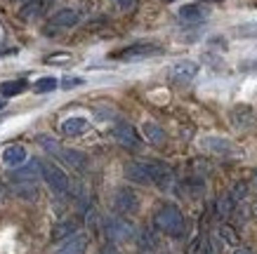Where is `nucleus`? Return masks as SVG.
Segmentation results:
<instances>
[{
    "mask_svg": "<svg viewBox=\"0 0 257 254\" xmlns=\"http://www.w3.org/2000/svg\"><path fill=\"white\" fill-rule=\"evenodd\" d=\"M137 242L144 252H154L158 247V233L154 228H142L140 235H137Z\"/></svg>",
    "mask_w": 257,
    "mask_h": 254,
    "instance_id": "412c9836",
    "label": "nucleus"
},
{
    "mask_svg": "<svg viewBox=\"0 0 257 254\" xmlns=\"http://www.w3.org/2000/svg\"><path fill=\"white\" fill-rule=\"evenodd\" d=\"M78 233V219H64V221H59L52 228V235L50 238L55 240V242H59V240H69L71 235H76Z\"/></svg>",
    "mask_w": 257,
    "mask_h": 254,
    "instance_id": "a211bd4d",
    "label": "nucleus"
},
{
    "mask_svg": "<svg viewBox=\"0 0 257 254\" xmlns=\"http://www.w3.org/2000/svg\"><path fill=\"white\" fill-rule=\"evenodd\" d=\"M217 233H219V240H222V242H226V245L238 247V242H241V238H238L236 228H234V226H229V223H222Z\"/></svg>",
    "mask_w": 257,
    "mask_h": 254,
    "instance_id": "5701e85b",
    "label": "nucleus"
},
{
    "mask_svg": "<svg viewBox=\"0 0 257 254\" xmlns=\"http://www.w3.org/2000/svg\"><path fill=\"white\" fill-rule=\"evenodd\" d=\"M104 235L111 240V242H125L135 235V226L123 216H111L104 221Z\"/></svg>",
    "mask_w": 257,
    "mask_h": 254,
    "instance_id": "20e7f679",
    "label": "nucleus"
},
{
    "mask_svg": "<svg viewBox=\"0 0 257 254\" xmlns=\"http://www.w3.org/2000/svg\"><path fill=\"white\" fill-rule=\"evenodd\" d=\"M184 186H187V188H189V191H191V193H194V195H201V193H203V188H205V186H203V181H201V179H189V181H187V184H184Z\"/></svg>",
    "mask_w": 257,
    "mask_h": 254,
    "instance_id": "c756f323",
    "label": "nucleus"
},
{
    "mask_svg": "<svg viewBox=\"0 0 257 254\" xmlns=\"http://www.w3.org/2000/svg\"><path fill=\"white\" fill-rule=\"evenodd\" d=\"M201 146L210 153H217V155H231L236 151V146L224 137H203L201 139Z\"/></svg>",
    "mask_w": 257,
    "mask_h": 254,
    "instance_id": "4468645a",
    "label": "nucleus"
},
{
    "mask_svg": "<svg viewBox=\"0 0 257 254\" xmlns=\"http://www.w3.org/2000/svg\"><path fill=\"white\" fill-rule=\"evenodd\" d=\"M97 223H99V214H97L94 209H90V212H87V226H90V228H94Z\"/></svg>",
    "mask_w": 257,
    "mask_h": 254,
    "instance_id": "72a5a7b5",
    "label": "nucleus"
},
{
    "mask_svg": "<svg viewBox=\"0 0 257 254\" xmlns=\"http://www.w3.org/2000/svg\"><path fill=\"white\" fill-rule=\"evenodd\" d=\"M90 130V123H87L85 118H66L62 123V134H66V137H80V134H85V132Z\"/></svg>",
    "mask_w": 257,
    "mask_h": 254,
    "instance_id": "6ab92c4d",
    "label": "nucleus"
},
{
    "mask_svg": "<svg viewBox=\"0 0 257 254\" xmlns=\"http://www.w3.org/2000/svg\"><path fill=\"white\" fill-rule=\"evenodd\" d=\"M252 188H257V169H255V174H252Z\"/></svg>",
    "mask_w": 257,
    "mask_h": 254,
    "instance_id": "4c0bfd02",
    "label": "nucleus"
},
{
    "mask_svg": "<svg viewBox=\"0 0 257 254\" xmlns=\"http://www.w3.org/2000/svg\"><path fill=\"white\" fill-rule=\"evenodd\" d=\"M147 167H149V174H151V181L161 188V191L165 193H170L175 191V186H177V179H175V172H172L165 162L161 160H149L147 162Z\"/></svg>",
    "mask_w": 257,
    "mask_h": 254,
    "instance_id": "f03ea898",
    "label": "nucleus"
},
{
    "mask_svg": "<svg viewBox=\"0 0 257 254\" xmlns=\"http://www.w3.org/2000/svg\"><path fill=\"white\" fill-rule=\"evenodd\" d=\"M229 195L234 198V202L245 200V195H248V184H245V181H236V184L231 186V191H229Z\"/></svg>",
    "mask_w": 257,
    "mask_h": 254,
    "instance_id": "c85d7f7f",
    "label": "nucleus"
},
{
    "mask_svg": "<svg viewBox=\"0 0 257 254\" xmlns=\"http://www.w3.org/2000/svg\"><path fill=\"white\" fill-rule=\"evenodd\" d=\"M38 144L45 148L47 153H52V155H59V151H62L59 141H57L55 137H50V134H40V137H38Z\"/></svg>",
    "mask_w": 257,
    "mask_h": 254,
    "instance_id": "a878e982",
    "label": "nucleus"
},
{
    "mask_svg": "<svg viewBox=\"0 0 257 254\" xmlns=\"http://www.w3.org/2000/svg\"><path fill=\"white\" fill-rule=\"evenodd\" d=\"M80 22V12L78 10H59V12H55V17L50 19V26L47 29H71V26H76V24Z\"/></svg>",
    "mask_w": 257,
    "mask_h": 254,
    "instance_id": "2eb2a0df",
    "label": "nucleus"
},
{
    "mask_svg": "<svg viewBox=\"0 0 257 254\" xmlns=\"http://www.w3.org/2000/svg\"><path fill=\"white\" fill-rule=\"evenodd\" d=\"M5 108V97H0V111Z\"/></svg>",
    "mask_w": 257,
    "mask_h": 254,
    "instance_id": "ea45409f",
    "label": "nucleus"
},
{
    "mask_svg": "<svg viewBox=\"0 0 257 254\" xmlns=\"http://www.w3.org/2000/svg\"><path fill=\"white\" fill-rule=\"evenodd\" d=\"M19 3H22V5H26V3H33V0H19Z\"/></svg>",
    "mask_w": 257,
    "mask_h": 254,
    "instance_id": "a19ab883",
    "label": "nucleus"
},
{
    "mask_svg": "<svg viewBox=\"0 0 257 254\" xmlns=\"http://www.w3.org/2000/svg\"><path fill=\"white\" fill-rule=\"evenodd\" d=\"M203 242H205V238H194L191 240V245H189V249H187V254H203Z\"/></svg>",
    "mask_w": 257,
    "mask_h": 254,
    "instance_id": "7c9ffc66",
    "label": "nucleus"
},
{
    "mask_svg": "<svg viewBox=\"0 0 257 254\" xmlns=\"http://www.w3.org/2000/svg\"><path fill=\"white\" fill-rule=\"evenodd\" d=\"M196 76H198V64L189 62V59H182V62L172 64V69H170V80L172 83H179V85L191 83Z\"/></svg>",
    "mask_w": 257,
    "mask_h": 254,
    "instance_id": "9d476101",
    "label": "nucleus"
},
{
    "mask_svg": "<svg viewBox=\"0 0 257 254\" xmlns=\"http://www.w3.org/2000/svg\"><path fill=\"white\" fill-rule=\"evenodd\" d=\"M113 209H116L118 214H135L137 209H140V198H137V193L133 188H118L113 193Z\"/></svg>",
    "mask_w": 257,
    "mask_h": 254,
    "instance_id": "423d86ee",
    "label": "nucleus"
},
{
    "mask_svg": "<svg viewBox=\"0 0 257 254\" xmlns=\"http://www.w3.org/2000/svg\"><path fill=\"white\" fill-rule=\"evenodd\" d=\"M64 165H69L71 169H76V172H85L87 169V155L83 151H76V148H62L59 155H57Z\"/></svg>",
    "mask_w": 257,
    "mask_h": 254,
    "instance_id": "ddd939ff",
    "label": "nucleus"
},
{
    "mask_svg": "<svg viewBox=\"0 0 257 254\" xmlns=\"http://www.w3.org/2000/svg\"><path fill=\"white\" fill-rule=\"evenodd\" d=\"M87 245H90L87 233H76V235H71L69 240H64L55 254H85Z\"/></svg>",
    "mask_w": 257,
    "mask_h": 254,
    "instance_id": "f8f14e48",
    "label": "nucleus"
},
{
    "mask_svg": "<svg viewBox=\"0 0 257 254\" xmlns=\"http://www.w3.org/2000/svg\"><path fill=\"white\" fill-rule=\"evenodd\" d=\"M78 85H83V78H64L62 90H71V87H78Z\"/></svg>",
    "mask_w": 257,
    "mask_h": 254,
    "instance_id": "473e14b6",
    "label": "nucleus"
},
{
    "mask_svg": "<svg viewBox=\"0 0 257 254\" xmlns=\"http://www.w3.org/2000/svg\"><path fill=\"white\" fill-rule=\"evenodd\" d=\"M33 90L38 94H50L57 90V80L55 78H40V80H36V85H33Z\"/></svg>",
    "mask_w": 257,
    "mask_h": 254,
    "instance_id": "cd10ccee",
    "label": "nucleus"
},
{
    "mask_svg": "<svg viewBox=\"0 0 257 254\" xmlns=\"http://www.w3.org/2000/svg\"><path fill=\"white\" fill-rule=\"evenodd\" d=\"M43 179H45V184L55 193H66L71 186L69 174L59 165H52V162H45V160H43Z\"/></svg>",
    "mask_w": 257,
    "mask_h": 254,
    "instance_id": "39448f33",
    "label": "nucleus"
},
{
    "mask_svg": "<svg viewBox=\"0 0 257 254\" xmlns=\"http://www.w3.org/2000/svg\"><path fill=\"white\" fill-rule=\"evenodd\" d=\"M234 254H255L252 249H248V247H236Z\"/></svg>",
    "mask_w": 257,
    "mask_h": 254,
    "instance_id": "c9c22d12",
    "label": "nucleus"
},
{
    "mask_svg": "<svg viewBox=\"0 0 257 254\" xmlns=\"http://www.w3.org/2000/svg\"><path fill=\"white\" fill-rule=\"evenodd\" d=\"M154 226H156L158 231L172 235V238H182L184 231H187L184 214H182V209H179L177 205H163V207L154 214Z\"/></svg>",
    "mask_w": 257,
    "mask_h": 254,
    "instance_id": "f257e3e1",
    "label": "nucleus"
},
{
    "mask_svg": "<svg viewBox=\"0 0 257 254\" xmlns=\"http://www.w3.org/2000/svg\"><path fill=\"white\" fill-rule=\"evenodd\" d=\"M229 120H231V125H234V127H238V130H248V127H252V125H255L257 113H255V108L248 106V104H238V106L231 108Z\"/></svg>",
    "mask_w": 257,
    "mask_h": 254,
    "instance_id": "6e6552de",
    "label": "nucleus"
},
{
    "mask_svg": "<svg viewBox=\"0 0 257 254\" xmlns=\"http://www.w3.org/2000/svg\"><path fill=\"white\" fill-rule=\"evenodd\" d=\"M3 162L12 169L22 167L24 162H26V148H24L22 144H10V146L3 151Z\"/></svg>",
    "mask_w": 257,
    "mask_h": 254,
    "instance_id": "dca6fc26",
    "label": "nucleus"
},
{
    "mask_svg": "<svg viewBox=\"0 0 257 254\" xmlns=\"http://www.w3.org/2000/svg\"><path fill=\"white\" fill-rule=\"evenodd\" d=\"M43 3H45V5H50V3H52V0H43Z\"/></svg>",
    "mask_w": 257,
    "mask_h": 254,
    "instance_id": "79ce46f5",
    "label": "nucleus"
},
{
    "mask_svg": "<svg viewBox=\"0 0 257 254\" xmlns=\"http://www.w3.org/2000/svg\"><path fill=\"white\" fill-rule=\"evenodd\" d=\"M234 209H236V202H234V198L226 193V195H222L217 200V214L219 216H231L234 214Z\"/></svg>",
    "mask_w": 257,
    "mask_h": 254,
    "instance_id": "393cba45",
    "label": "nucleus"
},
{
    "mask_svg": "<svg viewBox=\"0 0 257 254\" xmlns=\"http://www.w3.org/2000/svg\"><path fill=\"white\" fill-rule=\"evenodd\" d=\"M5 200V188H3V186H0V202Z\"/></svg>",
    "mask_w": 257,
    "mask_h": 254,
    "instance_id": "58836bf2",
    "label": "nucleus"
},
{
    "mask_svg": "<svg viewBox=\"0 0 257 254\" xmlns=\"http://www.w3.org/2000/svg\"><path fill=\"white\" fill-rule=\"evenodd\" d=\"M111 134H113V139H116L123 148H127V151H137V148L142 146V139H140V134H137V130L127 123H118Z\"/></svg>",
    "mask_w": 257,
    "mask_h": 254,
    "instance_id": "0eeeda50",
    "label": "nucleus"
},
{
    "mask_svg": "<svg viewBox=\"0 0 257 254\" xmlns=\"http://www.w3.org/2000/svg\"><path fill=\"white\" fill-rule=\"evenodd\" d=\"M26 90V80H5V83H0V97H17V94H22Z\"/></svg>",
    "mask_w": 257,
    "mask_h": 254,
    "instance_id": "4be33fe9",
    "label": "nucleus"
},
{
    "mask_svg": "<svg viewBox=\"0 0 257 254\" xmlns=\"http://www.w3.org/2000/svg\"><path fill=\"white\" fill-rule=\"evenodd\" d=\"M142 132H144V137H147L149 144H154V146L165 144V132H163V127H158L156 123H144L142 125Z\"/></svg>",
    "mask_w": 257,
    "mask_h": 254,
    "instance_id": "aec40b11",
    "label": "nucleus"
},
{
    "mask_svg": "<svg viewBox=\"0 0 257 254\" xmlns=\"http://www.w3.org/2000/svg\"><path fill=\"white\" fill-rule=\"evenodd\" d=\"M234 36L236 38H257V22H248V24L236 26Z\"/></svg>",
    "mask_w": 257,
    "mask_h": 254,
    "instance_id": "bb28decb",
    "label": "nucleus"
},
{
    "mask_svg": "<svg viewBox=\"0 0 257 254\" xmlns=\"http://www.w3.org/2000/svg\"><path fill=\"white\" fill-rule=\"evenodd\" d=\"M177 17L187 24H198L205 19V10H203V5H198V3H189V5H182V8L177 10Z\"/></svg>",
    "mask_w": 257,
    "mask_h": 254,
    "instance_id": "f3484780",
    "label": "nucleus"
},
{
    "mask_svg": "<svg viewBox=\"0 0 257 254\" xmlns=\"http://www.w3.org/2000/svg\"><path fill=\"white\" fill-rule=\"evenodd\" d=\"M156 54H163V47L161 45H154V43H135V45L116 52L113 59H120V62H137V59H149V57H156Z\"/></svg>",
    "mask_w": 257,
    "mask_h": 254,
    "instance_id": "7ed1b4c3",
    "label": "nucleus"
},
{
    "mask_svg": "<svg viewBox=\"0 0 257 254\" xmlns=\"http://www.w3.org/2000/svg\"><path fill=\"white\" fill-rule=\"evenodd\" d=\"M99 254H118V252H116V247H113V245H106V247H104V249H101Z\"/></svg>",
    "mask_w": 257,
    "mask_h": 254,
    "instance_id": "e433bc0d",
    "label": "nucleus"
},
{
    "mask_svg": "<svg viewBox=\"0 0 257 254\" xmlns=\"http://www.w3.org/2000/svg\"><path fill=\"white\" fill-rule=\"evenodd\" d=\"M111 3H116L123 12H133V10L137 8V0H111Z\"/></svg>",
    "mask_w": 257,
    "mask_h": 254,
    "instance_id": "2f4dec72",
    "label": "nucleus"
},
{
    "mask_svg": "<svg viewBox=\"0 0 257 254\" xmlns=\"http://www.w3.org/2000/svg\"><path fill=\"white\" fill-rule=\"evenodd\" d=\"M69 54H57V57H47V62H66Z\"/></svg>",
    "mask_w": 257,
    "mask_h": 254,
    "instance_id": "f704fd0d",
    "label": "nucleus"
},
{
    "mask_svg": "<svg viewBox=\"0 0 257 254\" xmlns=\"http://www.w3.org/2000/svg\"><path fill=\"white\" fill-rule=\"evenodd\" d=\"M43 8H45V3H43V0L26 3V5H22V10H19V17H22V19H31V17L40 15V12H43Z\"/></svg>",
    "mask_w": 257,
    "mask_h": 254,
    "instance_id": "b1692460",
    "label": "nucleus"
},
{
    "mask_svg": "<svg viewBox=\"0 0 257 254\" xmlns=\"http://www.w3.org/2000/svg\"><path fill=\"white\" fill-rule=\"evenodd\" d=\"M43 174V160H31L29 165L17 167V172L12 174L15 184H26V186H36L38 177Z\"/></svg>",
    "mask_w": 257,
    "mask_h": 254,
    "instance_id": "1a4fd4ad",
    "label": "nucleus"
},
{
    "mask_svg": "<svg viewBox=\"0 0 257 254\" xmlns=\"http://www.w3.org/2000/svg\"><path fill=\"white\" fill-rule=\"evenodd\" d=\"M125 179L133 181V184H140V186H151V174H149V167L147 162H140V160H130L125 162Z\"/></svg>",
    "mask_w": 257,
    "mask_h": 254,
    "instance_id": "9b49d317",
    "label": "nucleus"
},
{
    "mask_svg": "<svg viewBox=\"0 0 257 254\" xmlns=\"http://www.w3.org/2000/svg\"><path fill=\"white\" fill-rule=\"evenodd\" d=\"M165 3H175V0H165Z\"/></svg>",
    "mask_w": 257,
    "mask_h": 254,
    "instance_id": "37998d69",
    "label": "nucleus"
}]
</instances>
